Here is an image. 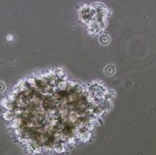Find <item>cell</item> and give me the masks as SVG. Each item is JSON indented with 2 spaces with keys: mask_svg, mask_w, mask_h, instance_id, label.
I'll return each mask as SVG.
<instances>
[{
  "mask_svg": "<svg viewBox=\"0 0 156 155\" xmlns=\"http://www.w3.org/2000/svg\"><path fill=\"white\" fill-rule=\"evenodd\" d=\"M4 89H5V85H4L3 82H1V81H0V92L4 91Z\"/></svg>",
  "mask_w": 156,
  "mask_h": 155,
  "instance_id": "obj_1",
  "label": "cell"
}]
</instances>
